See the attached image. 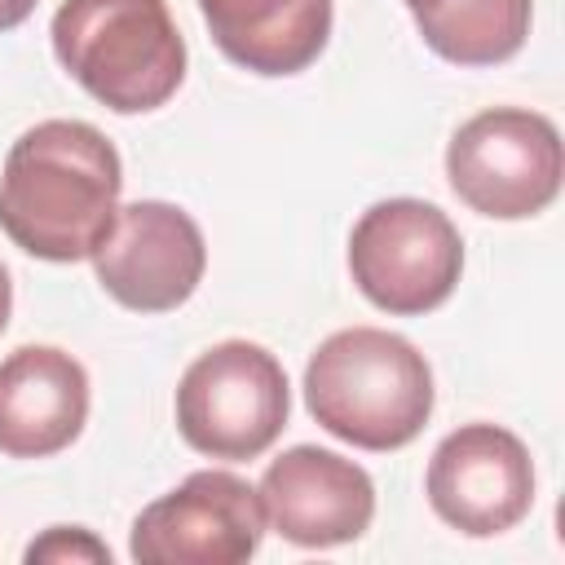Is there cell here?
Returning a JSON list of instances; mask_svg holds the SVG:
<instances>
[{"label": "cell", "mask_w": 565, "mask_h": 565, "mask_svg": "<svg viewBox=\"0 0 565 565\" xmlns=\"http://www.w3.org/2000/svg\"><path fill=\"white\" fill-rule=\"evenodd\" d=\"M124 190L119 150L84 119L26 128L0 172V230L40 260H88L115 225Z\"/></svg>", "instance_id": "6da1fadb"}, {"label": "cell", "mask_w": 565, "mask_h": 565, "mask_svg": "<svg viewBox=\"0 0 565 565\" xmlns=\"http://www.w3.org/2000/svg\"><path fill=\"white\" fill-rule=\"evenodd\" d=\"M305 406L358 450H397L433 415V371L424 353L380 327H349L318 344L305 366Z\"/></svg>", "instance_id": "7a4b0ae2"}, {"label": "cell", "mask_w": 565, "mask_h": 565, "mask_svg": "<svg viewBox=\"0 0 565 565\" xmlns=\"http://www.w3.org/2000/svg\"><path fill=\"white\" fill-rule=\"evenodd\" d=\"M49 35L66 75L115 115L154 110L185 79L168 0H62Z\"/></svg>", "instance_id": "3957f363"}, {"label": "cell", "mask_w": 565, "mask_h": 565, "mask_svg": "<svg viewBox=\"0 0 565 565\" xmlns=\"http://www.w3.org/2000/svg\"><path fill=\"white\" fill-rule=\"evenodd\" d=\"M287 371L252 340L212 344L177 384V428L199 455L212 459L265 455L287 428Z\"/></svg>", "instance_id": "277c9868"}, {"label": "cell", "mask_w": 565, "mask_h": 565, "mask_svg": "<svg viewBox=\"0 0 565 565\" xmlns=\"http://www.w3.org/2000/svg\"><path fill=\"white\" fill-rule=\"evenodd\" d=\"M349 274L375 309L415 318L450 300L463 274V238L441 207L384 199L371 203L349 234Z\"/></svg>", "instance_id": "5b68a950"}, {"label": "cell", "mask_w": 565, "mask_h": 565, "mask_svg": "<svg viewBox=\"0 0 565 565\" xmlns=\"http://www.w3.org/2000/svg\"><path fill=\"white\" fill-rule=\"evenodd\" d=\"M450 190L481 216L525 221L561 194L565 150L547 115L494 106L459 124L446 146Z\"/></svg>", "instance_id": "8992f818"}, {"label": "cell", "mask_w": 565, "mask_h": 565, "mask_svg": "<svg viewBox=\"0 0 565 565\" xmlns=\"http://www.w3.org/2000/svg\"><path fill=\"white\" fill-rule=\"evenodd\" d=\"M265 512L256 486L225 468L190 472L132 521L128 552L141 565H238L256 556Z\"/></svg>", "instance_id": "52a82bcc"}, {"label": "cell", "mask_w": 565, "mask_h": 565, "mask_svg": "<svg viewBox=\"0 0 565 565\" xmlns=\"http://www.w3.org/2000/svg\"><path fill=\"white\" fill-rule=\"evenodd\" d=\"M88 260L110 300L132 313H168L203 282L207 243L185 207L137 199L115 212V225Z\"/></svg>", "instance_id": "ba28073f"}, {"label": "cell", "mask_w": 565, "mask_h": 565, "mask_svg": "<svg viewBox=\"0 0 565 565\" xmlns=\"http://www.w3.org/2000/svg\"><path fill=\"white\" fill-rule=\"evenodd\" d=\"M424 490L446 525L472 539H490L530 512L534 463L516 433L499 424H463L437 441Z\"/></svg>", "instance_id": "9c48e42d"}, {"label": "cell", "mask_w": 565, "mask_h": 565, "mask_svg": "<svg viewBox=\"0 0 565 565\" xmlns=\"http://www.w3.org/2000/svg\"><path fill=\"white\" fill-rule=\"evenodd\" d=\"M265 525H274L296 547H335L366 534L375 516V486L366 468L322 446L282 450L260 486Z\"/></svg>", "instance_id": "30bf717a"}, {"label": "cell", "mask_w": 565, "mask_h": 565, "mask_svg": "<svg viewBox=\"0 0 565 565\" xmlns=\"http://www.w3.org/2000/svg\"><path fill=\"white\" fill-rule=\"evenodd\" d=\"M88 419V375L53 344H22L0 362V455L49 459Z\"/></svg>", "instance_id": "8fae6325"}, {"label": "cell", "mask_w": 565, "mask_h": 565, "mask_svg": "<svg viewBox=\"0 0 565 565\" xmlns=\"http://www.w3.org/2000/svg\"><path fill=\"white\" fill-rule=\"evenodd\" d=\"M216 49L256 75L305 71L331 35V0H199Z\"/></svg>", "instance_id": "7c38bea8"}, {"label": "cell", "mask_w": 565, "mask_h": 565, "mask_svg": "<svg viewBox=\"0 0 565 565\" xmlns=\"http://www.w3.org/2000/svg\"><path fill=\"white\" fill-rule=\"evenodd\" d=\"M424 44L455 66L508 62L525 35L534 0H402Z\"/></svg>", "instance_id": "4fadbf2b"}, {"label": "cell", "mask_w": 565, "mask_h": 565, "mask_svg": "<svg viewBox=\"0 0 565 565\" xmlns=\"http://www.w3.org/2000/svg\"><path fill=\"white\" fill-rule=\"evenodd\" d=\"M26 561L35 565V561H57V565H66V561H88V565H110V547L93 534V530H84V525H53V530H44L31 547H26Z\"/></svg>", "instance_id": "5bb4252c"}, {"label": "cell", "mask_w": 565, "mask_h": 565, "mask_svg": "<svg viewBox=\"0 0 565 565\" xmlns=\"http://www.w3.org/2000/svg\"><path fill=\"white\" fill-rule=\"evenodd\" d=\"M31 9H35V0H0V31L22 26L31 18Z\"/></svg>", "instance_id": "9a60e30c"}, {"label": "cell", "mask_w": 565, "mask_h": 565, "mask_svg": "<svg viewBox=\"0 0 565 565\" xmlns=\"http://www.w3.org/2000/svg\"><path fill=\"white\" fill-rule=\"evenodd\" d=\"M9 309H13V282H9V269L0 265V331L9 327Z\"/></svg>", "instance_id": "2e32d148"}]
</instances>
